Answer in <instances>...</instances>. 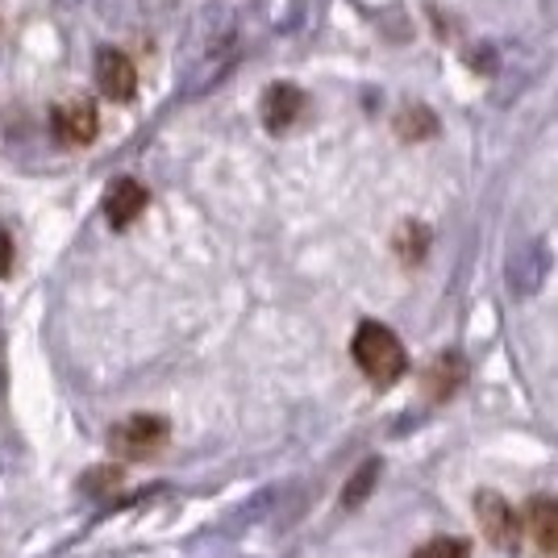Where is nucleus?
I'll use <instances>...</instances> for the list:
<instances>
[{
	"mask_svg": "<svg viewBox=\"0 0 558 558\" xmlns=\"http://www.w3.org/2000/svg\"><path fill=\"white\" fill-rule=\"evenodd\" d=\"M50 130L63 146H88V142L100 134V117H96L93 100H68L59 105L54 117H50Z\"/></svg>",
	"mask_w": 558,
	"mask_h": 558,
	"instance_id": "obj_6",
	"label": "nucleus"
},
{
	"mask_svg": "<svg viewBox=\"0 0 558 558\" xmlns=\"http://www.w3.org/2000/svg\"><path fill=\"white\" fill-rule=\"evenodd\" d=\"M171 438V429H167L163 417H155V413H134V417L117 421L113 429H109V450L121 454V459H150V454H159Z\"/></svg>",
	"mask_w": 558,
	"mask_h": 558,
	"instance_id": "obj_3",
	"label": "nucleus"
},
{
	"mask_svg": "<svg viewBox=\"0 0 558 558\" xmlns=\"http://www.w3.org/2000/svg\"><path fill=\"white\" fill-rule=\"evenodd\" d=\"M550 267H555V258H550V246L542 238L521 242L509 255V288L517 296H534L537 288L546 283V276H550Z\"/></svg>",
	"mask_w": 558,
	"mask_h": 558,
	"instance_id": "obj_5",
	"label": "nucleus"
},
{
	"mask_svg": "<svg viewBox=\"0 0 558 558\" xmlns=\"http://www.w3.org/2000/svg\"><path fill=\"white\" fill-rule=\"evenodd\" d=\"M187 96H196L201 88L217 84V75L233 63V13L230 4H205L201 17L192 25L187 38Z\"/></svg>",
	"mask_w": 558,
	"mask_h": 558,
	"instance_id": "obj_1",
	"label": "nucleus"
},
{
	"mask_svg": "<svg viewBox=\"0 0 558 558\" xmlns=\"http://www.w3.org/2000/svg\"><path fill=\"white\" fill-rule=\"evenodd\" d=\"M13 271V233L0 226V276Z\"/></svg>",
	"mask_w": 558,
	"mask_h": 558,
	"instance_id": "obj_16",
	"label": "nucleus"
},
{
	"mask_svg": "<svg viewBox=\"0 0 558 558\" xmlns=\"http://www.w3.org/2000/svg\"><path fill=\"white\" fill-rule=\"evenodd\" d=\"M396 130L404 142H417V138H434L438 134V117L429 113L425 105H404L400 117H396Z\"/></svg>",
	"mask_w": 558,
	"mask_h": 558,
	"instance_id": "obj_11",
	"label": "nucleus"
},
{
	"mask_svg": "<svg viewBox=\"0 0 558 558\" xmlns=\"http://www.w3.org/2000/svg\"><path fill=\"white\" fill-rule=\"evenodd\" d=\"M425 246H429V230L417 226V221H409V226L400 230V238H396V251H400L404 263H421V258H425Z\"/></svg>",
	"mask_w": 558,
	"mask_h": 558,
	"instance_id": "obj_14",
	"label": "nucleus"
},
{
	"mask_svg": "<svg viewBox=\"0 0 558 558\" xmlns=\"http://www.w3.org/2000/svg\"><path fill=\"white\" fill-rule=\"evenodd\" d=\"M463 359L459 354H442L438 363H434V372H429V388H434V396H450L459 384H463Z\"/></svg>",
	"mask_w": 558,
	"mask_h": 558,
	"instance_id": "obj_12",
	"label": "nucleus"
},
{
	"mask_svg": "<svg viewBox=\"0 0 558 558\" xmlns=\"http://www.w3.org/2000/svg\"><path fill=\"white\" fill-rule=\"evenodd\" d=\"M525 521L534 530V542L546 550V555H558V500L555 496H534L530 509H525Z\"/></svg>",
	"mask_w": 558,
	"mask_h": 558,
	"instance_id": "obj_10",
	"label": "nucleus"
},
{
	"mask_svg": "<svg viewBox=\"0 0 558 558\" xmlns=\"http://www.w3.org/2000/svg\"><path fill=\"white\" fill-rule=\"evenodd\" d=\"M375 480H379V459H367V463L359 466V475H354V480L347 484V492H342V505H347V509L363 505V500L372 496Z\"/></svg>",
	"mask_w": 558,
	"mask_h": 558,
	"instance_id": "obj_13",
	"label": "nucleus"
},
{
	"mask_svg": "<svg viewBox=\"0 0 558 558\" xmlns=\"http://www.w3.org/2000/svg\"><path fill=\"white\" fill-rule=\"evenodd\" d=\"M350 350H354V363L363 367V375L372 384H379V388L396 384L404 375V367H409V354L400 347V338L388 326H379V322H363Z\"/></svg>",
	"mask_w": 558,
	"mask_h": 558,
	"instance_id": "obj_2",
	"label": "nucleus"
},
{
	"mask_svg": "<svg viewBox=\"0 0 558 558\" xmlns=\"http://www.w3.org/2000/svg\"><path fill=\"white\" fill-rule=\"evenodd\" d=\"M146 205H150V192L134 175H121L105 192V217H109L113 230H130L142 213H146Z\"/></svg>",
	"mask_w": 558,
	"mask_h": 558,
	"instance_id": "obj_7",
	"label": "nucleus"
},
{
	"mask_svg": "<svg viewBox=\"0 0 558 558\" xmlns=\"http://www.w3.org/2000/svg\"><path fill=\"white\" fill-rule=\"evenodd\" d=\"M258 113H263V125H267L271 134H288V130L296 125V117L304 113V93L296 84H271V88L263 93Z\"/></svg>",
	"mask_w": 558,
	"mask_h": 558,
	"instance_id": "obj_9",
	"label": "nucleus"
},
{
	"mask_svg": "<svg viewBox=\"0 0 558 558\" xmlns=\"http://www.w3.org/2000/svg\"><path fill=\"white\" fill-rule=\"evenodd\" d=\"M93 75H96L100 96H109V100H130V96L138 93V71H134V63L113 47H105L96 54Z\"/></svg>",
	"mask_w": 558,
	"mask_h": 558,
	"instance_id": "obj_8",
	"label": "nucleus"
},
{
	"mask_svg": "<svg viewBox=\"0 0 558 558\" xmlns=\"http://www.w3.org/2000/svg\"><path fill=\"white\" fill-rule=\"evenodd\" d=\"M413 558H471V546H466L463 537H434Z\"/></svg>",
	"mask_w": 558,
	"mask_h": 558,
	"instance_id": "obj_15",
	"label": "nucleus"
},
{
	"mask_svg": "<svg viewBox=\"0 0 558 558\" xmlns=\"http://www.w3.org/2000/svg\"><path fill=\"white\" fill-rule=\"evenodd\" d=\"M475 512H480V525H484V534H488L492 546H500L505 555H517V550H521V517L509 509L505 496L480 492V496H475Z\"/></svg>",
	"mask_w": 558,
	"mask_h": 558,
	"instance_id": "obj_4",
	"label": "nucleus"
}]
</instances>
